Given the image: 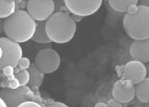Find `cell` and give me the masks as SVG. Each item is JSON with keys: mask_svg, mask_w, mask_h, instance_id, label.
<instances>
[{"mask_svg": "<svg viewBox=\"0 0 149 107\" xmlns=\"http://www.w3.org/2000/svg\"><path fill=\"white\" fill-rule=\"evenodd\" d=\"M123 27L127 35L134 41L149 39V8L139 5L136 14L126 13Z\"/></svg>", "mask_w": 149, "mask_h": 107, "instance_id": "3957f363", "label": "cell"}, {"mask_svg": "<svg viewBox=\"0 0 149 107\" xmlns=\"http://www.w3.org/2000/svg\"><path fill=\"white\" fill-rule=\"evenodd\" d=\"M122 73L123 79L134 85H137L146 78L147 70L143 63L132 60L125 65Z\"/></svg>", "mask_w": 149, "mask_h": 107, "instance_id": "30bf717a", "label": "cell"}, {"mask_svg": "<svg viewBox=\"0 0 149 107\" xmlns=\"http://www.w3.org/2000/svg\"><path fill=\"white\" fill-rule=\"evenodd\" d=\"M63 2L67 10L70 13L79 17L93 15L100 9L102 5V1L101 0H94V1L66 0Z\"/></svg>", "mask_w": 149, "mask_h": 107, "instance_id": "52a82bcc", "label": "cell"}, {"mask_svg": "<svg viewBox=\"0 0 149 107\" xmlns=\"http://www.w3.org/2000/svg\"><path fill=\"white\" fill-rule=\"evenodd\" d=\"M45 107H69L67 105H66L63 103L61 102H54L52 103H49L46 105Z\"/></svg>", "mask_w": 149, "mask_h": 107, "instance_id": "cb8c5ba5", "label": "cell"}, {"mask_svg": "<svg viewBox=\"0 0 149 107\" xmlns=\"http://www.w3.org/2000/svg\"><path fill=\"white\" fill-rule=\"evenodd\" d=\"M130 55L135 61L149 62V39L134 41L130 46Z\"/></svg>", "mask_w": 149, "mask_h": 107, "instance_id": "8fae6325", "label": "cell"}, {"mask_svg": "<svg viewBox=\"0 0 149 107\" xmlns=\"http://www.w3.org/2000/svg\"><path fill=\"white\" fill-rule=\"evenodd\" d=\"M15 77L19 80L22 87H25L29 85L30 81V74L28 70H20L19 68H16Z\"/></svg>", "mask_w": 149, "mask_h": 107, "instance_id": "e0dca14e", "label": "cell"}, {"mask_svg": "<svg viewBox=\"0 0 149 107\" xmlns=\"http://www.w3.org/2000/svg\"><path fill=\"white\" fill-rule=\"evenodd\" d=\"M95 107H107V104L103 102H98L95 105Z\"/></svg>", "mask_w": 149, "mask_h": 107, "instance_id": "484cf974", "label": "cell"}, {"mask_svg": "<svg viewBox=\"0 0 149 107\" xmlns=\"http://www.w3.org/2000/svg\"><path fill=\"white\" fill-rule=\"evenodd\" d=\"M17 107H42L38 103L35 102V101H31V100H27L26 102H24L23 103L20 104Z\"/></svg>", "mask_w": 149, "mask_h": 107, "instance_id": "44dd1931", "label": "cell"}, {"mask_svg": "<svg viewBox=\"0 0 149 107\" xmlns=\"http://www.w3.org/2000/svg\"><path fill=\"white\" fill-rule=\"evenodd\" d=\"M136 97L142 103H149V78H146L135 86Z\"/></svg>", "mask_w": 149, "mask_h": 107, "instance_id": "4fadbf2b", "label": "cell"}, {"mask_svg": "<svg viewBox=\"0 0 149 107\" xmlns=\"http://www.w3.org/2000/svg\"><path fill=\"white\" fill-rule=\"evenodd\" d=\"M3 31L6 37L20 44L32 39L37 22L26 10H18L4 20Z\"/></svg>", "mask_w": 149, "mask_h": 107, "instance_id": "6da1fadb", "label": "cell"}, {"mask_svg": "<svg viewBox=\"0 0 149 107\" xmlns=\"http://www.w3.org/2000/svg\"><path fill=\"white\" fill-rule=\"evenodd\" d=\"M31 65V64L30 59L27 57H22L19 61L18 68L20 70H29Z\"/></svg>", "mask_w": 149, "mask_h": 107, "instance_id": "d6986e66", "label": "cell"}, {"mask_svg": "<svg viewBox=\"0 0 149 107\" xmlns=\"http://www.w3.org/2000/svg\"><path fill=\"white\" fill-rule=\"evenodd\" d=\"M31 40L39 44H49L52 42L46 33V22H37V29Z\"/></svg>", "mask_w": 149, "mask_h": 107, "instance_id": "9a60e30c", "label": "cell"}, {"mask_svg": "<svg viewBox=\"0 0 149 107\" xmlns=\"http://www.w3.org/2000/svg\"><path fill=\"white\" fill-rule=\"evenodd\" d=\"M1 70H2V72L4 76L6 77H10L15 75V68L14 67L10 66V65L5 66V68H3Z\"/></svg>", "mask_w": 149, "mask_h": 107, "instance_id": "ffe728a7", "label": "cell"}, {"mask_svg": "<svg viewBox=\"0 0 149 107\" xmlns=\"http://www.w3.org/2000/svg\"><path fill=\"white\" fill-rule=\"evenodd\" d=\"M46 30L52 42L66 44L74 37L76 32V22L66 12H56L46 21Z\"/></svg>", "mask_w": 149, "mask_h": 107, "instance_id": "7a4b0ae2", "label": "cell"}, {"mask_svg": "<svg viewBox=\"0 0 149 107\" xmlns=\"http://www.w3.org/2000/svg\"><path fill=\"white\" fill-rule=\"evenodd\" d=\"M29 89L20 87L19 89H11L5 87L0 91V99L5 101L8 107H17L27 101V94Z\"/></svg>", "mask_w": 149, "mask_h": 107, "instance_id": "9c48e42d", "label": "cell"}, {"mask_svg": "<svg viewBox=\"0 0 149 107\" xmlns=\"http://www.w3.org/2000/svg\"><path fill=\"white\" fill-rule=\"evenodd\" d=\"M139 3H140L141 5L149 8V0H142V1L139 2Z\"/></svg>", "mask_w": 149, "mask_h": 107, "instance_id": "d4e9b609", "label": "cell"}, {"mask_svg": "<svg viewBox=\"0 0 149 107\" xmlns=\"http://www.w3.org/2000/svg\"><path fill=\"white\" fill-rule=\"evenodd\" d=\"M108 3L113 10L117 12H120V13H124V12H127V8L130 5L133 4H138L139 2L137 0H123V1L110 0Z\"/></svg>", "mask_w": 149, "mask_h": 107, "instance_id": "2e32d148", "label": "cell"}, {"mask_svg": "<svg viewBox=\"0 0 149 107\" xmlns=\"http://www.w3.org/2000/svg\"><path fill=\"white\" fill-rule=\"evenodd\" d=\"M0 107H8L7 104L5 103V101L2 100V99H0Z\"/></svg>", "mask_w": 149, "mask_h": 107, "instance_id": "4316f807", "label": "cell"}, {"mask_svg": "<svg viewBox=\"0 0 149 107\" xmlns=\"http://www.w3.org/2000/svg\"><path fill=\"white\" fill-rule=\"evenodd\" d=\"M6 80L8 81V88H10L11 89H17L22 87L20 82L18 79L15 77V75L12 76V77H7Z\"/></svg>", "mask_w": 149, "mask_h": 107, "instance_id": "ac0fdd59", "label": "cell"}, {"mask_svg": "<svg viewBox=\"0 0 149 107\" xmlns=\"http://www.w3.org/2000/svg\"><path fill=\"white\" fill-rule=\"evenodd\" d=\"M17 11L16 1L0 0V18L7 19Z\"/></svg>", "mask_w": 149, "mask_h": 107, "instance_id": "5bb4252c", "label": "cell"}, {"mask_svg": "<svg viewBox=\"0 0 149 107\" xmlns=\"http://www.w3.org/2000/svg\"><path fill=\"white\" fill-rule=\"evenodd\" d=\"M138 8H139V5L138 4H133V5H130L129 8H127V14H134L137 12Z\"/></svg>", "mask_w": 149, "mask_h": 107, "instance_id": "603a6c76", "label": "cell"}, {"mask_svg": "<svg viewBox=\"0 0 149 107\" xmlns=\"http://www.w3.org/2000/svg\"><path fill=\"white\" fill-rule=\"evenodd\" d=\"M0 68L5 66L18 67L19 61L22 58V50L20 44L7 37L0 38Z\"/></svg>", "mask_w": 149, "mask_h": 107, "instance_id": "277c9868", "label": "cell"}, {"mask_svg": "<svg viewBox=\"0 0 149 107\" xmlns=\"http://www.w3.org/2000/svg\"><path fill=\"white\" fill-rule=\"evenodd\" d=\"M61 56L58 52L52 48H45L36 55L34 65L42 73H52L55 72L61 65Z\"/></svg>", "mask_w": 149, "mask_h": 107, "instance_id": "5b68a950", "label": "cell"}, {"mask_svg": "<svg viewBox=\"0 0 149 107\" xmlns=\"http://www.w3.org/2000/svg\"><path fill=\"white\" fill-rule=\"evenodd\" d=\"M112 94L113 98L122 103H127L132 101L136 97L135 86L125 79L117 80L112 89Z\"/></svg>", "mask_w": 149, "mask_h": 107, "instance_id": "ba28073f", "label": "cell"}, {"mask_svg": "<svg viewBox=\"0 0 149 107\" xmlns=\"http://www.w3.org/2000/svg\"><path fill=\"white\" fill-rule=\"evenodd\" d=\"M26 8L36 22H46L54 14L55 4L52 0H30Z\"/></svg>", "mask_w": 149, "mask_h": 107, "instance_id": "8992f818", "label": "cell"}, {"mask_svg": "<svg viewBox=\"0 0 149 107\" xmlns=\"http://www.w3.org/2000/svg\"><path fill=\"white\" fill-rule=\"evenodd\" d=\"M107 107H122V103L116 100L115 98H111L107 102Z\"/></svg>", "mask_w": 149, "mask_h": 107, "instance_id": "7402d4cb", "label": "cell"}, {"mask_svg": "<svg viewBox=\"0 0 149 107\" xmlns=\"http://www.w3.org/2000/svg\"><path fill=\"white\" fill-rule=\"evenodd\" d=\"M30 74V81H29V86L31 88H40L42 84L43 79H44L45 73L38 69L34 64L31 65L29 70Z\"/></svg>", "mask_w": 149, "mask_h": 107, "instance_id": "7c38bea8", "label": "cell"}]
</instances>
